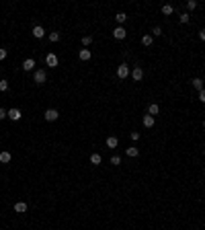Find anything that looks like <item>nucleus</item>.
I'll list each match as a JSON object with an SVG mask.
<instances>
[{"mask_svg":"<svg viewBox=\"0 0 205 230\" xmlns=\"http://www.w3.org/2000/svg\"><path fill=\"white\" fill-rule=\"evenodd\" d=\"M158 113H160V107L152 103V105L148 107V115H152V117H154V115H158Z\"/></svg>","mask_w":205,"mask_h":230,"instance_id":"obj_13","label":"nucleus"},{"mask_svg":"<svg viewBox=\"0 0 205 230\" xmlns=\"http://www.w3.org/2000/svg\"><path fill=\"white\" fill-rule=\"evenodd\" d=\"M172 11H174V8H172L170 4H164V6H162V14H166V17L172 14Z\"/></svg>","mask_w":205,"mask_h":230,"instance_id":"obj_19","label":"nucleus"},{"mask_svg":"<svg viewBox=\"0 0 205 230\" xmlns=\"http://www.w3.org/2000/svg\"><path fill=\"white\" fill-rule=\"evenodd\" d=\"M111 164L119 166V164H121V158H119V156H113V158H111Z\"/></svg>","mask_w":205,"mask_h":230,"instance_id":"obj_27","label":"nucleus"},{"mask_svg":"<svg viewBox=\"0 0 205 230\" xmlns=\"http://www.w3.org/2000/svg\"><path fill=\"white\" fill-rule=\"evenodd\" d=\"M33 80L37 82V84H45V80H47V74H45V70H35V74H33Z\"/></svg>","mask_w":205,"mask_h":230,"instance_id":"obj_1","label":"nucleus"},{"mask_svg":"<svg viewBox=\"0 0 205 230\" xmlns=\"http://www.w3.org/2000/svg\"><path fill=\"white\" fill-rule=\"evenodd\" d=\"M33 35L37 37V39H41V37L45 35V29H43L41 25H35V27H33Z\"/></svg>","mask_w":205,"mask_h":230,"instance_id":"obj_9","label":"nucleus"},{"mask_svg":"<svg viewBox=\"0 0 205 230\" xmlns=\"http://www.w3.org/2000/svg\"><path fill=\"white\" fill-rule=\"evenodd\" d=\"M35 66H37V64H35L33 58H27V60L23 62V70H25V72H31V70H35Z\"/></svg>","mask_w":205,"mask_h":230,"instance_id":"obj_5","label":"nucleus"},{"mask_svg":"<svg viewBox=\"0 0 205 230\" xmlns=\"http://www.w3.org/2000/svg\"><path fill=\"white\" fill-rule=\"evenodd\" d=\"M14 212H17V214H25V212H27V204H25V201H17V204H14Z\"/></svg>","mask_w":205,"mask_h":230,"instance_id":"obj_11","label":"nucleus"},{"mask_svg":"<svg viewBox=\"0 0 205 230\" xmlns=\"http://www.w3.org/2000/svg\"><path fill=\"white\" fill-rule=\"evenodd\" d=\"M152 35H156V37L162 35V29H160V27H154V29H152Z\"/></svg>","mask_w":205,"mask_h":230,"instance_id":"obj_28","label":"nucleus"},{"mask_svg":"<svg viewBox=\"0 0 205 230\" xmlns=\"http://www.w3.org/2000/svg\"><path fill=\"white\" fill-rule=\"evenodd\" d=\"M187 8H189V11L197 8V2H195V0H189V2H187Z\"/></svg>","mask_w":205,"mask_h":230,"instance_id":"obj_26","label":"nucleus"},{"mask_svg":"<svg viewBox=\"0 0 205 230\" xmlns=\"http://www.w3.org/2000/svg\"><path fill=\"white\" fill-rule=\"evenodd\" d=\"M127 76H129V66H127V64H121V66L117 68V78L123 80V78H127Z\"/></svg>","mask_w":205,"mask_h":230,"instance_id":"obj_2","label":"nucleus"},{"mask_svg":"<svg viewBox=\"0 0 205 230\" xmlns=\"http://www.w3.org/2000/svg\"><path fill=\"white\" fill-rule=\"evenodd\" d=\"M125 19H127L125 12H117V14H115V21L119 23V27H121V23H125Z\"/></svg>","mask_w":205,"mask_h":230,"instance_id":"obj_16","label":"nucleus"},{"mask_svg":"<svg viewBox=\"0 0 205 230\" xmlns=\"http://www.w3.org/2000/svg\"><path fill=\"white\" fill-rule=\"evenodd\" d=\"M144 126H146V127L154 126V117H152V115H144Z\"/></svg>","mask_w":205,"mask_h":230,"instance_id":"obj_17","label":"nucleus"},{"mask_svg":"<svg viewBox=\"0 0 205 230\" xmlns=\"http://www.w3.org/2000/svg\"><path fill=\"white\" fill-rule=\"evenodd\" d=\"M49 41H51V43L60 41V33H49Z\"/></svg>","mask_w":205,"mask_h":230,"instance_id":"obj_25","label":"nucleus"},{"mask_svg":"<svg viewBox=\"0 0 205 230\" xmlns=\"http://www.w3.org/2000/svg\"><path fill=\"white\" fill-rule=\"evenodd\" d=\"M90 43H92V37H90V35H84V37H82V45L88 47Z\"/></svg>","mask_w":205,"mask_h":230,"instance_id":"obj_20","label":"nucleus"},{"mask_svg":"<svg viewBox=\"0 0 205 230\" xmlns=\"http://www.w3.org/2000/svg\"><path fill=\"white\" fill-rule=\"evenodd\" d=\"M8 117H11L12 121H19V119H21V111H19L17 107H14V109H8Z\"/></svg>","mask_w":205,"mask_h":230,"instance_id":"obj_10","label":"nucleus"},{"mask_svg":"<svg viewBox=\"0 0 205 230\" xmlns=\"http://www.w3.org/2000/svg\"><path fill=\"white\" fill-rule=\"evenodd\" d=\"M191 84H193V89H197L199 92L203 91V80H201V78H193V80H191Z\"/></svg>","mask_w":205,"mask_h":230,"instance_id":"obj_12","label":"nucleus"},{"mask_svg":"<svg viewBox=\"0 0 205 230\" xmlns=\"http://www.w3.org/2000/svg\"><path fill=\"white\" fill-rule=\"evenodd\" d=\"M8 56V51H6V49H4V47H2V49H0V60H4V58Z\"/></svg>","mask_w":205,"mask_h":230,"instance_id":"obj_30","label":"nucleus"},{"mask_svg":"<svg viewBox=\"0 0 205 230\" xmlns=\"http://www.w3.org/2000/svg\"><path fill=\"white\" fill-rule=\"evenodd\" d=\"M125 35H127V31L123 29V27H117V29L113 31V37H115V39H125Z\"/></svg>","mask_w":205,"mask_h":230,"instance_id":"obj_8","label":"nucleus"},{"mask_svg":"<svg viewBox=\"0 0 205 230\" xmlns=\"http://www.w3.org/2000/svg\"><path fill=\"white\" fill-rule=\"evenodd\" d=\"M199 37H201V41H205V29H201V33H199Z\"/></svg>","mask_w":205,"mask_h":230,"instance_id":"obj_33","label":"nucleus"},{"mask_svg":"<svg viewBox=\"0 0 205 230\" xmlns=\"http://www.w3.org/2000/svg\"><path fill=\"white\" fill-rule=\"evenodd\" d=\"M189 19H191V17H189V14H187V12H182L181 17H179V21H181L182 25H185V23H189Z\"/></svg>","mask_w":205,"mask_h":230,"instance_id":"obj_24","label":"nucleus"},{"mask_svg":"<svg viewBox=\"0 0 205 230\" xmlns=\"http://www.w3.org/2000/svg\"><path fill=\"white\" fill-rule=\"evenodd\" d=\"M129 136H131V140H133V142H136V140H139V132H131V134H129Z\"/></svg>","mask_w":205,"mask_h":230,"instance_id":"obj_29","label":"nucleus"},{"mask_svg":"<svg viewBox=\"0 0 205 230\" xmlns=\"http://www.w3.org/2000/svg\"><path fill=\"white\" fill-rule=\"evenodd\" d=\"M45 62H47V66H49V68H56L60 60H57L56 54H47V56H45Z\"/></svg>","mask_w":205,"mask_h":230,"instance_id":"obj_4","label":"nucleus"},{"mask_svg":"<svg viewBox=\"0 0 205 230\" xmlns=\"http://www.w3.org/2000/svg\"><path fill=\"white\" fill-rule=\"evenodd\" d=\"M142 43L144 45H152V35H144L142 37Z\"/></svg>","mask_w":205,"mask_h":230,"instance_id":"obj_21","label":"nucleus"},{"mask_svg":"<svg viewBox=\"0 0 205 230\" xmlns=\"http://www.w3.org/2000/svg\"><path fill=\"white\" fill-rule=\"evenodd\" d=\"M43 117H45V121H56L57 117H60V113H57L56 109H47L45 113H43Z\"/></svg>","mask_w":205,"mask_h":230,"instance_id":"obj_3","label":"nucleus"},{"mask_svg":"<svg viewBox=\"0 0 205 230\" xmlns=\"http://www.w3.org/2000/svg\"><path fill=\"white\" fill-rule=\"evenodd\" d=\"M0 91H2V92L8 91V80H6V78H2V80H0Z\"/></svg>","mask_w":205,"mask_h":230,"instance_id":"obj_22","label":"nucleus"},{"mask_svg":"<svg viewBox=\"0 0 205 230\" xmlns=\"http://www.w3.org/2000/svg\"><path fill=\"white\" fill-rule=\"evenodd\" d=\"M131 78H133V80H142V78H144V70L139 68V66H136V68L131 70Z\"/></svg>","mask_w":205,"mask_h":230,"instance_id":"obj_6","label":"nucleus"},{"mask_svg":"<svg viewBox=\"0 0 205 230\" xmlns=\"http://www.w3.org/2000/svg\"><path fill=\"white\" fill-rule=\"evenodd\" d=\"M11 152H0V162H2V164H6V162H11Z\"/></svg>","mask_w":205,"mask_h":230,"instance_id":"obj_14","label":"nucleus"},{"mask_svg":"<svg viewBox=\"0 0 205 230\" xmlns=\"http://www.w3.org/2000/svg\"><path fill=\"white\" fill-rule=\"evenodd\" d=\"M78 58H80V60H82V62H88V60H90V58H92V54H90V49H86V47H84V49H80V54H78Z\"/></svg>","mask_w":205,"mask_h":230,"instance_id":"obj_7","label":"nucleus"},{"mask_svg":"<svg viewBox=\"0 0 205 230\" xmlns=\"http://www.w3.org/2000/svg\"><path fill=\"white\" fill-rule=\"evenodd\" d=\"M199 101H201V103H205V89L199 92Z\"/></svg>","mask_w":205,"mask_h":230,"instance_id":"obj_31","label":"nucleus"},{"mask_svg":"<svg viewBox=\"0 0 205 230\" xmlns=\"http://www.w3.org/2000/svg\"><path fill=\"white\" fill-rule=\"evenodd\" d=\"M137 154H139V150H137V148H127V156L133 158V156H137Z\"/></svg>","mask_w":205,"mask_h":230,"instance_id":"obj_23","label":"nucleus"},{"mask_svg":"<svg viewBox=\"0 0 205 230\" xmlns=\"http://www.w3.org/2000/svg\"><path fill=\"white\" fill-rule=\"evenodd\" d=\"M203 127H205V121H203Z\"/></svg>","mask_w":205,"mask_h":230,"instance_id":"obj_34","label":"nucleus"},{"mask_svg":"<svg viewBox=\"0 0 205 230\" xmlns=\"http://www.w3.org/2000/svg\"><path fill=\"white\" fill-rule=\"evenodd\" d=\"M4 117H8V111H4V109H0V119H4Z\"/></svg>","mask_w":205,"mask_h":230,"instance_id":"obj_32","label":"nucleus"},{"mask_svg":"<svg viewBox=\"0 0 205 230\" xmlns=\"http://www.w3.org/2000/svg\"><path fill=\"white\" fill-rule=\"evenodd\" d=\"M90 162H92V164H101V162H102L101 154H90Z\"/></svg>","mask_w":205,"mask_h":230,"instance_id":"obj_18","label":"nucleus"},{"mask_svg":"<svg viewBox=\"0 0 205 230\" xmlns=\"http://www.w3.org/2000/svg\"><path fill=\"white\" fill-rule=\"evenodd\" d=\"M117 144H119V140H117V138H113V136L107 138V148H117Z\"/></svg>","mask_w":205,"mask_h":230,"instance_id":"obj_15","label":"nucleus"}]
</instances>
